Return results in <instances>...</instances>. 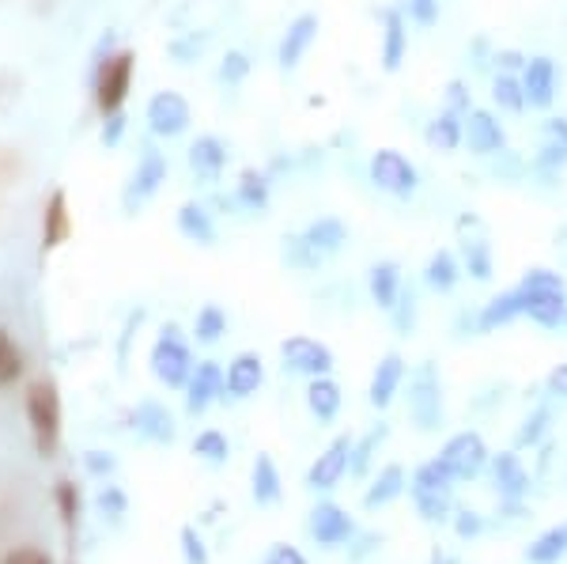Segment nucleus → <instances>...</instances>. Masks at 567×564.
Here are the masks:
<instances>
[{"label":"nucleus","mask_w":567,"mask_h":564,"mask_svg":"<svg viewBox=\"0 0 567 564\" xmlns=\"http://www.w3.org/2000/svg\"><path fill=\"white\" fill-rule=\"evenodd\" d=\"M522 87H526V103L534 110H548L556 103V92H560V68L548 54H537L526 61L522 68Z\"/></svg>","instance_id":"4468645a"},{"label":"nucleus","mask_w":567,"mask_h":564,"mask_svg":"<svg viewBox=\"0 0 567 564\" xmlns=\"http://www.w3.org/2000/svg\"><path fill=\"white\" fill-rule=\"evenodd\" d=\"M405 383V360L397 352H386L383 360L375 364V375H371V386H367V398L375 409H389V402L397 398Z\"/></svg>","instance_id":"412c9836"},{"label":"nucleus","mask_w":567,"mask_h":564,"mask_svg":"<svg viewBox=\"0 0 567 564\" xmlns=\"http://www.w3.org/2000/svg\"><path fill=\"white\" fill-rule=\"evenodd\" d=\"M4 564H53L46 550H34V545H23V550H12L4 557Z\"/></svg>","instance_id":"09e8293b"},{"label":"nucleus","mask_w":567,"mask_h":564,"mask_svg":"<svg viewBox=\"0 0 567 564\" xmlns=\"http://www.w3.org/2000/svg\"><path fill=\"white\" fill-rule=\"evenodd\" d=\"M492 481H495V489H500V497L503 500H522L526 497V489H529V473L522 470V462H518V455L515 451H503V455H495L492 458Z\"/></svg>","instance_id":"b1692460"},{"label":"nucleus","mask_w":567,"mask_h":564,"mask_svg":"<svg viewBox=\"0 0 567 564\" xmlns=\"http://www.w3.org/2000/svg\"><path fill=\"white\" fill-rule=\"evenodd\" d=\"M560 557H567V523L553 526V531H545V534L537 538V542L526 550V561H529V564H556Z\"/></svg>","instance_id":"f704fd0d"},{"label":"nucleus","mask_w":567,"mask_h":564,"mask_svg":"<svg viewBox=\"0 0 567 564\" xmlns=\"http://www.w3.org/2000/svg\"><path fill=\"white\" fill-rule=\"evenodd\" d=\"M163 182H167V156L156 152V148H145V156H140L137 171H132L126 193H121V205H126V213H137L140 205H148Z\"/></svg>","instance_id":"9b49d317"},{"label":"nucleus","mask_w":567,"mask_h":564,"mask_svg":"<svg viewBox=\"0 0 567 564\" xmlns=\"http://www.w3.org/2000/svg\"><path fill=\"white\" fill-rule=\"evenodd\" d=\"M193 455L208 458V462H224V458H227V439L220 436L216 428L201 432V436H197V444H193Z\"/></svg>","instance_id":"37998d69"},{"label":"nucleus","mask_w":567,"mask_h":564,"mask_svg":"<svg viewBox=\"0 0 567 564\" xmlns=\"http://www.w3.org/2000/svg\"><path fill=\"white\" fill-rule=\"evenodd\" d=\"M137 428L145 432L148 439H159V444H171L174 439V425H171V413L159 409L156 402H145L137 409Z\"/></svg>","instance_id":"4c0bfd02"},{"label":"nucleus","mask_w":567,"mask_h":564,"mask_svg":"<svg viewBox=\"0 0 567 564\" xmlns=\"http://www.w3.org/2000/svg\"><path fill=\"white\" fill-rule=\"evenodd\" d=\"M179 232L190 243H201V246L216 243V224H212L208 209L197 205V201H185V205L179 209Z\"/></svg>","instance_id":"2f4dec72"},{"label":"nucleus","mask_w":567,"mask_h":564,"mask_svg":"<svg viewBox=\"0 0 567 564\" xmlns=\"http://www.w3.org/2000/svg\"><path fill=\"white\" fill-rule=\"evenodd\" d=\"M439 462L454 481H466V478H477L492 458H489V447H484L481 432H458V436H450L447 444H442Z\"/></svg>","instance_id":"1a4fd4ad"},{"label":"nucleus","mask_w":567,"mask_h":564,"mask_svg":"<svg viewBox=\"0 0 567 564\" xmlns=\"http://www.w3.org/2000/svg\"><path fill=\"white\" fill-rule=\"evenodd\" d=\"M454 531H458V538H477V534L484 531V519L477 515V511H458Z\"/></svg>","instance_id":"8fccbe9b"},{"label":"nucleus","mask_w":567,"mask_h":564,"mask_svg":"<svg viewBox=\"0 0 567 564\" xmlns=\"http://www.w3.org/2000/svg\"><path fill=\"white\" fill-rule=\"evenodd\" d=\"M26 421H31L34 444L42 455H53L61 444V394L50 379L26 386Z\"/></svg>","instance_id":"39448f33"},{"label":"nucleus","mask_w":567,"mask_h":564,"mask_svg":"<svg viewBox=\"0 0 567 564\" xmlns=\"http://www.w3.org/2000/svg\"><path fill=\"white\" fill-rule=\"evenodd\" d=\"M280 360H284V372H296L307 379L318 375H330L333 372V352L322 341L307 338V333H296L280 345Z\"/></svg>","instance_id":"9d476101"},{"label":"nucleus","mask_w":567,"mask_h":564,"mask_svg":"<svg viewBox=\"0 0 567 564\" xmlns=\"http://www.w3.org/2000/svg\"><path fill=\"white\" fill-rule=\"evenodd\" d=\"M310 534H314L318 545L333 550V545H344L352 534H356V523H352V519L344 515L336 504H318L314 511H310Z\"/></svg>","instance_id":"aec40b11"},{"label":"nucleus","mask_w":567,"mask_h":564,"mask_svg":"<svg viewBox=\"0 0 567 564\" xmlns=\"http://www.w3.org/2000/svg\"><path fill=\"white\" fill-rule=\"evenodd\" d=\"M424 140H428V148H436V152H458V145L466 140V118L458 110L442 107L436 118L428 121V129H424Z\"/></svg>","instance_id":"bb28decb"},{"label":"nucleus","mask_w":567,"mask_h":564,"mask_svg":"<svg viewBox=\"0 0 567 564\" xmlns=\"http://www.w3.org/2000/svg\"><path fill=\"white\" fill-rule=\"evenodd\" d=\"M458 232H462V262H466V269L473 273V280H492V246L484 240L481 220L462 216Z\"/></svg>","instance_id":"f3484780"},{"label":"nucleus","mask_w":567,"mask_h":564,"mask_svg":"<svg viewBox=\"0 0 567 564\" xmlns=\"http://www.w3.org/2000/svg\"><path fill=\"white\" fill-rule=\"evenodd\" d=\"M409 417L420 432H436L442 425V379L436 364H420L409 379Z\"/></svg>","instance_id":"6e6552de"},{"label":"nucleus","mask_w":567,"mask_h":564,"mask_svg":"<svg viewBox=\"0 0 567 564\" xmlns=\"http://www.w3.org/2000/svg\"><path fill=\"white\" fill-rule=\"evenodd\" d=\"M447 107L458 110L462 118H466L469 110H473V99H469V92H466L462 81H450V87H447Z\"/></svg>","instance_id":"de8ad7c7"},{"label":"nucleus","mask_w":567,"mask_h":564,"mask_svg":"<svg viewBox=\"0 0 567 564\" xmlns=\"http://www.w3.org/2000/svg\"><path fill=\"white\" fill-rule=\"evenodd\" d=\"M389 315H394V326H397L402 333H409V330H413V326H416V292H413V288H405L402 299H397L394 311H389Z\"/></svg>","instance_id":"a18cd8bd"},{"label":"nucleus","mask_w":567,"mask_h":564,"mask_svg":"<svg viewBox=\"0 0 567 564\" xmlns=\"http://www.w3.org/2000/svg\"><path fill=\"white\" fill-rule=\"evenodd\" d=\"M526 61L529 57H522L518 50H500V54H495V65H500V73H522V68H526Z\"/></svg>","instance_id":"5fc2aeb1"},{"label":"nucleus","mask_w":567,"mask_h":564,"mask_svg":"<svg viewBox=\"0 0 567 564\" xmlns=\"http://www.w3.org/2000/svg\"><path fill=\"white\" fill-rule=\"evenodd\" d=\"M193 357H190V345L182 341V330L179 326H163V333L156 338L152 345V375L159 379V383L167 386H185L193 375Z\"/></svg>","instance_id":"0eeeda50"},{"label":"nucleus","mask_w":567,"mask_h":564,"mask_svg":"<svg viewBox=\"0 0 567 564\" xmlns=\"http://www.w3.org/2000/svg\"><path fill=\"white\" fill-rule=\"evenodd\" d=\"M341 402H344V394H341V386H336L330 375L310 379V386H307V409L314 413V417L322 421V425L336 421V413H341Z\"/></svg>","instance_id":"c756f323"},{"label":"nucleus","mask_w":567,"mask_h":564,"mask_svg":"<svg viewBox=\"0 0 567 564\" xmlns=\"http://www.w3.org/2000/svg\"><path fill=\"white\" fill-rule=\"evenodd\" d=\"M548 421H553L548 405H537V409L529 413L526 421H522V428H518V436H515V447H537V444H542V436L548 432Z\"/></svg>","instance_id":"79ce46f5"},{"label":"nucleus","mask_w":567,"mask_h":564,"mask_svg":"<svg viewBox=\"0 0 567 564\" xmlns=\"http://www.w3.org/2000/svg\"><path fill=\"white\" fill-rule=\"evenodd\" d=\"M522 315H526V299H522L518 285H515V288H507V292L492 296L489 304L481 307L477 326H481L484 333H492V330H500V326H511L515 319H522Z\"/></svg>","instance_id":"4be33fe9"},{"label":"nucleus","mask_w":567,"mask_h":564,"mask_svg":"<svg viewBox=\"0 0 567 564\" xmlns=\"http://www.w3.org/2000/svg\"><path fill=\"white\" fill-rule=\"evenodd\" d=\"M246 73H250V57L232 50V54L224 57V65H220V84H243Z\"/></svg>","instance_id":"c03bdc74"},{"label":"nucleus","mask_w":567,"mask_h":564,"mask_svg":"<svg viewBox=\"0 0 567 564\" xmlns=\"http://www.w3.org/2000/svg\"><path fill=\"white\" fill-rule=\"evenodd\" d=\"M492 99H495V107L511 110V114H522V110L529 107V103H526V87H522V76H515V73H495Z\"/></svg>","instance_id":"72a5a7b5"},{"label":"nucleus","mask_w":567,"mask_h":564,"mask_svg":"<svg viewBox=\"0 0 567 564\" xmlns=\"http://www.w3.org/2000/svg\"><path fill=\"white\" fill-rule=\"evenodd\" d=\"M409 492H413L416 511H420L428 523H439V519H447L450 511H454V478L442 470L439 458L424 462L420 470L413 473Z\"/></svg>","instance_id":"20e7f679"},{"label":"nucleus","mask_w":567,"mask_h":564,"mask_svg":"<svg viewBox=\"0 0 567 564\" xmlns=\"http://www.w3.org/2000/svg\"><path fill=\"white\" fill-rule=\"evenodd\" d=\"M431 564H458L454 557H450V553H442V550H436L431 553Z\"/></svg>","instance_id":"13d9d810"},{"label":"nucleus","mask_w":567,"mask_h":564,"mask_svg":"<svg viewBox=\"0 0 567 564\" xmlns=\"http://www.w3.org/2000/svg\"><path fill=\"white\" fill-rule=\"evenodd\" d=\"M367 292L378 307H383V311H394V304L405 292L402 266H397V262H375L367 273Z\"/></svg>","instance_id":"393cba45"},{"label":"nucleus","mask_w":567,"mask_h":564,"mask_svg":"<svg viewBox=\"0 0 567 564\" xmlns=\"http://www.w3.org/2000/svg\"><path fill=\"white\" fill-rule=\"evenodd\" d=\"M227 330V315L220 311L216 304H205L197 311V326H193V333H197V341H205V345H212V341H220V333Z\"/></svg>","instance_id":"a19ab883"},{"label":"nucleus","mask_w":567,"mask_h":564,"mask_svg":"<svg viewBox=\"0 0 567 564\" xmlns=\"http://www.w3.org/2000/svg\"><path fill=\"white\" fill-rule=\"evenodd\" d=\"M57 500H61V515H65V523L73 526V519H76V492H73V485L61 481L57 485Z\"/></svg>","instance_id":"603ef678"},{"label":"nucleus","mask_w":567,"mask_h":564,"mask_svg":"<svg viewBox=\"0 0 567 564\" xmlns=\"http://www.w3.org/2000/svg\"><path fill=\"white\" fill-rule=\"evenodd\" d=\"M190 167H193V174L197 179H205V182H216L220 174H224V167H227V145L220 137H197L190 145Z\"/></svg>","instance_id":"5701e85b"},{"label":"nucleus","mask_w":567,"mask_h":564,"mask_svg":"<svg viewBox=\"0 0 567 564\" xmlns=\"http://www.w3.org/2000/svg\"><path fill=\"white\" fill-rule=\"evenodd\" d=\"M545 386H548V394H553V398H567V364L553 368L548 379H545Z\"/></svg>","instance_id":"6e6d98bb"},{"label":"nucleus","mask_w":567,"mask_h":564,"mask_svg":"<svg viewBox=\"0 0 567 564\" xmlns=\"http://www.w3.org/2000/svg\"><path fill=\"white\" fill-rule=\"evenodd\" d=\"M349 243V227L336 216H322L314 224H307L299 235L284 240V262L296 269H318L322 262H330L341 246Z\"/></svg>","instance_id":"f257e3e1"},{"label":"nucleus","mask_w":567,"mask_h":564,"mask_svg":"<svg viewBox=\"0 0 567 564\" xmlns=\"http://www.w3.org/2000/svg\"><path fill=\"white\" fill-rule=\"evenodd\" d=\"M235 198L238 205H246L250 213H265V209H269V179H265L261 171H243Z\"/></svg>","instance_id":"e433bc0d"},{"label":"nucleus","mask_w":567,"mask_h":564,"mask_svg":"<svg viewBox=\"0 0 567 564\" xmlns=\"http://www.w3.org/2000/svg\"><path fill=\"white\" fill-rule=\"evenodd\" d=\"M261 379H265V368L258 352H238L232 364H227V394H232V398H250L261 386Z\"/></svg>","instance_id":"cd10ccee"},{"label":"nucleus","mask_w":567,"mask_h":564,"mask_svg":"<svg viewBox=\"0 0 567 564\" xmlns=\"http://www.w3.org/2000/svg\"><path fill=\"white\" fill-rule=\"evenodd\" d=\"M367 174L378 190L389 193V198H397V201L413 198L416 187H420V171H416V163L405 152H397V148H378L367 163Z\"/></svg>","instance_id":"423d86ee"},{"label":"nucleus","mask_w":567,"mask_h":564,"mask_svg":"<svg viewBox=\"0 0 567 564\" xmlns=\"http://www.w3.org/2000/svg\"><path fill=\"white\" fill-rule=\"evenodd\" d=\"M145 118H148V129H152L156 137H182L193 121V110H190V103H185V95L159 92L148 99Z\"/></svg>","instance_id":"f8f14e48"},{"label":"nucleus","mask_w":567,"mask_h":564,"mask_svg":"<svg viewBox=\"0 0 567 564\" xmlns=\"http://www.w3.org/2000/svg\"><path fill=\"white\" fill-rule=\"evenodd\" d=\"M23 368H26V360H23L20 341L0 326V386H12L15 379L23 375Z\"/></svg>","instance_id":"58836bf2"},{"label":"nucleus","mask_w":567,"mask_h":564,"mask_svg":"<svg viewBox=\"0 0 567 564\" xmlns=\"http://www.w3.org/2000/svg\"><path fill=\"white\" fill-rule=\"evenodd\" d=\"M518 292L526 299V315L542 326V330H556L560 322H567V285L560 273L545 266L526 269L518 280Z\"/></svg>","instance_id":"f03ea898"},{"label":"nucleus","mask_w":567,"mask_h":564,"mask_svg":"<svg viewBox=\"0 0 567 564\" xmlns=\"http://www.w3.org/2000/svg\"><path fill=\"white\" fill-rule=\"evenodd\" d=\"M182 545H185V561H190V564H208V553L201 550L197 534H193L190 526H185V531H182Z\"/></svg>","instance_id":"864d4df0"},{"label":"nucleus","mask_w":567,"mask_h":564,"mask_svg":"<svg viewBox=\"0 0 567 564\" xmlns=\"http://www.w3.org/2000/svg\"><path fill=\"white\" fill-rule=\"evenodd\" d=\"M190 394H185V409L190 413H205L212 402L220 398V394H227V375L220 372V364H212V360H201L197 368H193L190 375Z\"/></svg>","instance_id":"a211bd4d"},{"label":"nucleus","mask_w":567,"mask_h":564,"mask_svg":"<svg viewBox=\"0 0 567 564\" xmlns=\"http://www.w3.org/2000/svg\"><path fill=\"white\" fill-rule=\"evenodd\" d=\"M121 129H126V114H110V118H106V129H103V140H106V145H118V140H121Z\"/></svg>","instance_id":"4d7b16f0"},{"label":"nucleus","mask_w":567,"mask_h":564,"mask_svg":"<svg viewBox=\"0 0 567 564\" xmlns=\"http://www.w3.org/2000/svg\"><path fill=\"white\" fill-rule=\"evenodd\" d=\"M542 171H560L567 167V118H548L542 126V145H537V160Z\"/></svg>","instance_id":"c85d7f7f"},{"label":"nucleus","mask_w":567,"mask_h":564,"mask_svg":"<svg viewBox=\"0 0 567 564\" xmlns=\"http://www.w3.org/2000/svg\"><path fill=\"white\" fill-rule=\"evenodd\" d=\"M349 458H352V436H336L333 444L314 458V466H310L307 473V485L310 489H333V485L344 478V470H349Z\"/></svg>","instance_id":"dca6fc26"},{"label":"nucleus","mask_w":567,"mask_h":564,"mask_svg":"<svg viewBox=\"0 0 567 564\" xmlns=\"http://www.w3.org/2000/svg\"><path fill=\"white\" fill-rule=\"evenodd\" d=\"M265 564H307V557L303 553L296 550V545H272L269 550V557H265Z\"/></svg>","instance_id":"3c124183"},{"label":"nucleus","mask_w":567,"mask_h":564,"mask_svg":"<svg viewBox=\"0 0 567 564\" xmlns=\"http://www.w3.org/2000/svg\"><path fill=\"white\" fill-rule=\"evenodd\" d=\"M389 436V428L386 425H378V428H371L367 436L360 439V444H352V458H349V473H356V478H363L367 473V466H371V458H375L378 451V444Z\"/></svg>","instance_id":"ea45409f"},{"label":"nucleus","mask_w":567,"mask_h":564,"mask_svg":"<svg viewBox=\"0 0 567 564\" xmlns=\"http://www.w3.org/2000/svg\"><path fill=\"white\" fill-rule=\"evenodd\" d=\"M466 145L473 156H503L507 152V129H503V121L495 118L492 110L484 107H473L466 114Z\"/></svg>","instance_id":"ddd939ff"},{"label":"nucleus","mask_w":567,"mask_h":564,"mask_svg":"<svg viewBox=\"0 0 567 564\" xmlns=\"http://www.w3.org/2000/svg\"><path fill=\"white\" fill-rule=\"evenodd\" d=\"M132 73H137V54L132 50H118V54H106L95 68V107L103 118L121 114L132 87Z\"/></svg>","instance_id":"7ed1b4c3"},{"label":"nucleus","mask_w":567,"mask_h":564,"mask_svg":"<svg viewBox=\"0 0 567 564\" xmlns=\"http://www.w3.org/2000/svg\"><path fill=\"white\" fill-rule=\"evenodd\" d=\"M458 277H462V266H458L454 251H436L428 258V266H424V285L431 288V292H454Z\"/></svg>","instance_id":"7c9ffc66"},{"label":"nucleus","mask_w":567,"mask_h":564,"mask_svg":"<svg viewBox=\"0 0 567 564\" xmlns=\"http://www.w3.org/2000/svg\"><path fill=\"white\" fill-rule=\"evenodd\" d=\"M405 12H409V20L420 23V28H436V23H439V0H405Z\"/></svg>","instance_id":"49530a36"},{"label":"nucleus","mask_w":567,"mask_h":564,"mask_svg":"<svg viewBox=\"0 0 567 564\" xmlns=\"http://www.w3.org/2000/svg\"><path fill=\"white\" fill-rule=\"evenodd\" d=\"M73 235V213H68L65 190H50L46 205H42V254L57 251Z\"/></svg>","instance_id":"6ab92c4d"},{"label":"nucleus","mask_w":567,"mask_h":564,"mask_svg":"<svg viewBox=\"0 0 567 564\" xmlns=\"http://www.w3.org/2000/svg\"><path fill=\"white\" fill-rule=\"evenodd\" d=\"M318 28H322V23H318L314 12H303V15H296V20L288 23V31H284V39H280V50H277V61H280L284 73L299 68V61H303L307 50L314 46Z\"/></svg>","instance_id":"2eb2a0df"},{"label":"nucleus","mask_w":567,"mask_h":564,"mask_svg":"<svg viewBox=\"0 0 567 564\" xmlns=\"http://www.w3.org/2000/svg\"><path fill=\"white\" fill-rule=\"evenodd\" d=\"M405 485H409V481H405V470H402V466H397V462H389L386 470L375 478V485H371V489H367V497H363V508L375 511V508L394 504V500L405 492Z\"/></svg>","instance_id":"473e14b6"},{"label":"nucleus","mask_w":567,"mask_h":564,"mask_svg":"<svg viewBox=\"0 0 567 564\" xmlns=\"http://www.w3.org/2000/svg\"><path fill=\"white\" fill-rule=\"evenodd\" d=\"M254 500L265 508L280 504V473L269 455H258V462H254Z\"/></svg>","instance_id":"c9c22d12"},{"label":"nucleus","mask_w":567,"mask_h":564,"mask_svg":"<svg viewBox=\"0 0 567 564\" xmlns=\"http://www.w3.org/2000/svg\"><path fill=\"white\" fill-rule=\"evenodd\" d=\"M405 54H409V31H405V15L397 8H386L383 12V68L386 73H397L402 68Z\"/></svg>","instance_id":"a878e982"}]
</instances>
